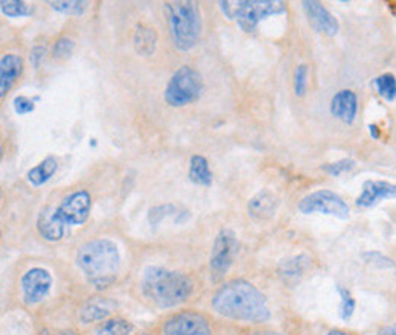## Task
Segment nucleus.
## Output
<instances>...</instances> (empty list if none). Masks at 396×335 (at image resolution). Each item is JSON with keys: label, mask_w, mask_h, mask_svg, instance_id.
Wrapping results in <instances>:
<instances>
[{"label": "nucleus", "mask_w": 396, "mask_h": 335, "mask_svg": "<svg viewBox=\"0 0 396 335\" xmlns=\"http://www.w3.org/2000/svg\"><path fill=\"white\" fill-rule=\"evenodd\" d=\"M45 54H46V49L43 46H35L33 49V52H31V63L34 64V67L37 69L40 66V63L43 61V58H45Z\"/></svg>", "instance_id": "obj_33"}, {"label": "nucleus", "mask_w": 396, "mask_h": 335, "mask_svg": "<svg viewBox=\"0 0 396 335\" xmlns=\"http://www.w3.org/2000/svg\"><path fill=\"white\" fill-rule=\"evenodd\" d=\"M311 265V261L308 256L301 254V256H294V258L285 261L282 264V273L289 278H296V276L303 274L308 267Z\"/></svg>", "instance_id": "obj_22"}, {"label": "nucleus", "mask_w": 396, "mask_h": 335, "mask_svg": "<svg viewBox=\"0 0 396 335\" xmlns=\"http://www.w3.org/2000/svg\"><path fill=\"white\" fill-rule=\"evenodd\" d=\"M342 299V305H340V315L343 320H349L352 317V314L355 311V300L352 298V294L348 288H343L342 285L337 287Z\"/></svg>", "instance_id": "obj_26"}, {"label": "nucleus", "mask_w": 396, "mask_h": 335, "mask_svg": "<svg viewBox=\"0 0 396 335\" xmlns=\"http://www.w3.org/2000/svg\"><path fill=\"white\" fill-rule=\"evenodd\" d=\"M277 206H279V200H277L276 194L270 189H262L250 199L247 211L256 220H267L274 215Z\"/></svg>", "instance_id": "obj_17"}, {"label": "nucleus", "mask_w": 396, "mask_h": 335, "mask_svg": "<svg viewBox=\"0 0 396 335\" xmlns=\"http://www.w3.org/2000/svg\"><path fill=\"white\" fill-rule=\"evenodd\" d=\"M141 290L144 298L158 308H174L185 303L194 291L192 281L186 274L163 267H146Z\"/></svg>", "instance_id": "obj_4"}, {"label": "nucleus", "mask_w": 396, "mask_h": 335, "mask_svg": "<svg viewBox=\"0 0 396 335\" xmlns=\"http://www.w3.org/2000/svg\"><path fill=\"white\" fill-rule=\"evenodd\" d=\"M170 23L171 40L175 49L187 52L194 49L202 35V16L195 2H171L165 5Z\"/></svg>", "instance_id": "obj_5"}, {"label": "nucleus", "mask_w": 396, "mask_h": 335, "mask_svg": "<svg viewBox=\"0 0 396 335\" xmlns=\"http://www.w3.org/2000/svg\"><path fill=\"white\" fill-rule=\"evenodd\" d=\"M366 259H369L368 262L372 264L373 267H378V269H393V262L389 259V258H385V256H383L381 253H368L364 256Z\"/></svg>", "instance_id": "obj_32"}, {"label": "nucleus", "mask_w": 396, "mask_h": 335, "mask_svg": "<svg viewBox=\"0 0 396 335\" xmlns=\"http://www.w3.org/2000/svg\"><path fill=\"white\" fill-rule=\"evenodd\" d=\"M297 209L303 215L311 213H323L335 216L339 220H348L351 209L339 194L328 189H320L305 195L297 204Z\"/></svg>", "instance_id": "obj_8"}, {"label": "nucleus", "mask_w": 396, "mask_h": 335, "mask_svg": "<svg viewBox=\"0 0 396 335\" xmlns=\"http://www.w3.org/2000/svg\"><path fill=\"white\" fill-rule=\"evenodd\" d=\"M13 105H14V112L17 114H20V116L28 114V113H33L34 108H35L34 100H29L28 96H23V95L16 96Z\"/></svg>", "instance_id": "obj_30"}, {"label": "nucleus", "mask_w": 396, "mask_h": 335, "mask_svg": "<svg viewBox=\"0 0 396 335\" xmlns=\"http://www.w3.org/2000/svg\"><path fill=\"white\" fill-rule=\"evenodd\" d=\"M326 335H354V334L346 332V331H342V329H332V331H330Z\"/></svg>", "instance_id": "obj_36"}, {"label": "nucleus", "mask_w": 396, "mask_h": 335, "mask_svg": "<svg viewBox=\"0 0 396 335\" xmlns=\"http://www.w3.org/2000/svg\"><path fill=\"white\" fill-rule=\"evenodd\" d=\"M47 5L57 13L67 14V16H81L84 14L88 4L74 0V2H47Z\"/></svg>", "instance_id": "obj_25"}, {"label": "nucleus", "mask_w": 396, "mask_h": 335, "mask_svg": "<svg viewBox=\"0 0 396 335\" xmlns=\"http://www.w3.org/2000/svg\"><path fill=\"white\" fill-rule=\"evenodd\" d=\"M142 335H148V334H142Z\"/></svg>", "instance_id": "obj_38"}, {"label": "nucleus", "mask_w": 396, "mask_h": 335, "mask_svg": "<svg viewBox=\"0 0 396 335\" xmlns=\"http://www.w3.org/2000/svg\"><path fill=\"white\" fill-rule=\"evenodd\" d=\"M115 310H116V303L112 299L95 295V298L88 299L83 305L81 310H79V320H81L84 324L104 322Z\"/></svg>", "instance_id": "obj_14"}, {"label": "nucleus", "mask_w": 396, "mask_h": 335, "mask_svg": "<svg viewBox=\"0 0 396 335\" xmlns=\"http://www.w3.org/2000/svg\"><path fill=\"white\" fill-rule=\"evenodd\" d=\"M133 46H134V51L139 55H144V57L153 55L157 47V34L154 29L145 25L137 26L133 35Z\"/></svg>", "instance_id": "obj_18"}, {"label": "nucleus", "mask_w": 396, "mask_h": 335, "mask_svg": "<svg viewBox=\"0 0 396 335\" xmlns=\"http://www.w3.org/2000/svg\"><path fill=\"white\" fill-rule=\"evenodd\" d=\"M355 168V162L352 159H342V160H337L334 163L330 165H325L323 166V171L328 172L332 177H340L346 172L352 171Z\"/></svg>", "instance_id": "obj_29"}, {"label": "nucleus", "mask_w": 396, "mask_h": 335, "mask_svg": "<svg viewBox=\"0 0 396 335\" xmlns=\"http://www.w3.org/2000/svg\"><path fill=\"white\" fill-rule=\"evenodd\" d=\"M308 87V66L301 64L294 71V93L297 96H303Z\"/></svg>", "instance_id": "obj_28"}, {"label": "nucleus", "mask_w": 396, "mask_h": 335, "mask_svg": "<svg viewBox=\"0 0 396 335\" xmlns=\"http://www.w3.org/2000/svg\"><path fill=\"white\" fill-rule=\"evenodd\" d=\"M221 11L235 20L243 33H253L262 20L272 16L286 13V5L281 0H240V2H220Z\"/></svg>", "instance_id": "obj_6"}, {"label": "nucleus", "mask_w": 396, "mask_h": 335, "mask_svg": "<svg viewBox=\"0 0 396 335\" xmlns=\"http://www.w3.org/2000/svg\"><path fill=\"white\" fill-rule=\"evenodd\" d=\"M23 291V299L28 305H37L47 298L52 288V276L45 269L28 270L20 281Z\"/></svg>", "instance_id": "obj_11"}, {"label": "nucleus", "mask_w": 396, "mask_h": 335, "mask_svg": "<svg viewBox=\"0 0 396 335\" xmlns=\"http://www.w3.org/2000/svg\"><path fill=\"white\" fill-rule=\"evenodd\" d=\"M175 213V208L171 204H165V206H157V208L150 211V223L151 224H157L161 223L165 216L168 215H174Z\"/></svg>", "instance_id": "obj_31"}, {"label": "nucleus", "mask_w": 396, "mask_h": 335, "mask_svg": "<svg viewBox=\"0 0 396 335\" xmlns=\"http://www.w3.org/2000/svg\"><path fill=\"white\" fill-rule=\"evenodd\" d=\"M389 199H396V184L384 180H368L363 183V191L355 203L360 208L368 209Z\"/></svg>", "instance_id": "obj_13"}, {"label": "nucleus", "mask_w": 396, "mask_h": 335, "mask_svg": "<svg viewBox=\"0 0 396 335\" xmlns=\"http://www.w3.org/2000/svg\"><path fill=\"white\" fill-rule=\"evenodd\" d=\"M133 324L125 319H107L96 328V335H132Z\"/></svg>", "instance_id": "obj_21"}, {"label": "nucleus", "mask_w": 396, "mask_h": 335, "mask_svg": "<svg viewBox=\"0 0 396 335\" xmlns=\"http://www.w3.org/2000/svg\"><path fill=\"white\" fill-rule=\"evenodd\" d=\"M211 323L202 312L183 311L171 315L162 324V335H211Z\"/></svg>", "instance_id": "obj_10"}, {"label": "nucleus", "mask_w": 396, "mask_h": 335, "mask_svg": "<svg viewBox=\"0 0 396 335\" xmlns=\"http://www.w3.org/2000/svg\"><path fill=\"white\" fill-rule=\"evenodd\" d=\"M369 133L373 139H380V128L376 125H369Z\"/></svg>", "instance_id": "obj_35"}, {"label": "nucleus", "mask_w": 396, "mask_h": 335, "mask_svg": "<svg viewBox=\"0 0 396 335\" xmlns=\"http://www.w3.org/2000/svg\"><path fill=\"white\" fill-rule=\"evenodd\" d=\"M247 335H279V334L270 332V331H260V332H250V334H247Z\"/></svg>", "instance_id": "obj_37"}, {"label": "nucleus", "mask_w": 396, "mask_h": 335, "mask_svg": "<svg viewBox=\"0 0 396 335\" xmlns=\"http://www.w3.org/2000/svg\"><path fill=\"white\" fill-rule=\"evenodd\" d=\"M23 71V60L16 54H5L0 60V96L11 90L14 83L18 80Z\"/></svg>", "instance_id": "obj_16"}, {"label": "nucleus", "mask_w": 396, "mask_h": 335, "mask_svg": "<svg viewBox=\"0 0 396 335\" xmlns=\"http://www.w3.org/2000/svg\"><path fill=\"white\" fill-rule=\"evenodd\" d=\"M303 11L308 17L310 25L315 29L317 33L323 35L334 37L340 31V23L337 20L335 16L331 14L320 2H314V0H305L302 2Z\"/></svg>", "instance_id": "obj_12"}, {"label": "nucleus", "mask_w": 396, "mask_h": 335, "mask_svg": "<svg viewBox=\"0 0 396 335\" xmlns=\"http://www.w3.org/2000/svg\"><path fill=\"white\" fill-rule=\"evenodd\" d=\"M190 180L198 186H211L212 184V172L209 162L203 155H192L190 162Z\"/></svg>", "instance_id": "obj_20"}, {"label": "nucleus", "mask_w": 396, "mask_h": 335, "mask_svg": "<svg viewBox=\"0 0 396 335\" xmlns=\"http://www.w3.org/2000/svg\"><path fill=\"white\" fill-rule=\"evenodd\" d=\"M202 92L203 76L200 72H197L191 66H182L180 69H177L171 80L168 81L163 98L165 102L170 107L180 108L198 100Z\"/></svg>", "instance_id": "obj_7"}, {"label": "nucleus", "mask_w": 396, "mask_h": 335, "mask_svg": "<svg viewBox=\"0 0 396 335\" xmlns=\"http://www.w3.org/2000/svg\"><path fill=\"white\" fill-rule=\"evenodd\" d=\"M75 261L88 282L96 288H107L121 267V253L112 240L96 238L79 245Z\"/></svg>", "instance_id": "obj_3"}, {"label": "nucleus", "mask_w": 396, "mask_h": 335, "mask_svg": "<svg viewBox=\"0 0 396 335\" xmlns=\"http://www.w3.org/2000/svg\"><path fill=\"white\" fill-rule=\"evenodd\" d=\"M238 253V238L233 230L223 229L216 235L211 253V273L215 279H221L231 270Z\"/></svg>", "instance_id": "obj_9"}, {"label": "nucleus", "mask_w": 396, "mask_h": 335, "mask_svg": "<svg viewBox=\"0 0 396 335\" xmlns=\"http://www.w3.org/2000/svg\"><path fill=\"white\" fill-rule=\"evenodd\" d=\"M0 9H2V14L11 18L26 17L33 14V8L22 2V0H2V2H0Z\"/></svg>", "instance_id": "obj_23"}, {"label": "nucleus", "mask_w": 396, "mask_h": 335, "mask_svg": "<svg viewBox=\"0 0 396 335\" xmlns=\"http://www.w3.org/2000/svg\"><path fill=\"white\" fill-rule=\"evenodd\" d=\"M57 170H58V160L54 155H49L45 160L40 162L37 166H34L33 170L28 171L26 179L33 186L38 188V186H43L45 183L51 180L54 174L57 172Z\"/></svg>", "instance_id": "obj_19"}, {"label": "nucleus", "mask_w": 396, "mask_h": 335, "mask_svg": "<svg viewBox=\"0 0 396 335\" xmlns=\"http://www.w3.org/2000/svg\"><path fill=\"white\" fill-rule=\"evenodd\" d=\"M212 310L229 320L264 323L270 320V308L265 295L247 281H231L212 298Z\"/></svg>", "instance_id": "obj_1"}, {"label": "nucleus", "mask_w": 396, "mask_h": 335, "mask_svg": "<svg viewBox=\"0 0 396 335\" xmlns=\"http://www.w3.org/2000/svg\"><path fill=\"white\" fill-rule=\"evenodd\" d=\"M92 199L87 191L69 194L58 206H47L38 213L37 232L47 242H58L66 230L74 225H83L91 215Z\"/></svg>", "instance_id": "obj_2"}, {"label": "nucleus", "mask_w": 396, "mask_h": 335, "mask_svg": "<svg viewBox=\"0 0 396 335\" xmlns=\"http://www.w3.org/2000/svg\"><path fill=\"white\" fill-rule=\"evenodd\" d=\"M373 86L385 101H393L396 98V78L392 74H384L378 76L373 81Z\"/></svg>", "instance_id": "obj_24"}, {"label": "nucleus", "mask_w": 396, "mask_h": 335, "mask_svg": "<svg viewBox=\"0 0 396 335\" xmlns=\"http://www.w3.org/2000/svg\"><path fill=\"white\" fill-rule=\"evenodd\" d=\"M376 335H396V323L389 324V327H384Z\"/></svg>", "instance_id": "obj_34"}, {"label": "nucleus", "mask_w": 396, "mask_h": 335, "mask_svg": "<svg viewBox=\"0 0 396 335\" xmlns=\"http://www.w3.org/2000/svg\"><path fill=\"white\" fill-rule=\"evenodd\" d=\"M356 110H359V101L352 90H340L332 96L331 113L337 119L344 124H352L355 121Z\"/></svg>", "instance_id": "obj_15"}, {"label": "nucleus", "mask_w": 396, "mask_h": 335, "mask_svg": "<svg viewBox=\"0 0 396 335\" xmlns=\"http://www.w3.org/2000/svg\"><path fill=\"white\" fill-rule=\"evenodd\" d=\"M74 49H75V43L71 40V38H67V37L58 38L52 49L54 60H66V58L72 55Z\"/></svg>", "instance_id": "obj_27"}]
</instances>
